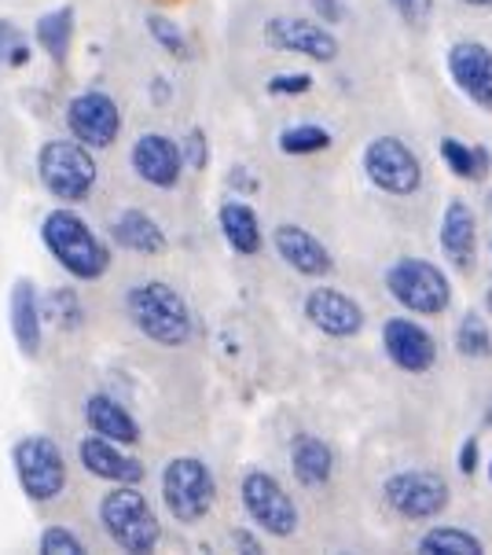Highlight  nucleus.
I'll use <instances>...</instances> for the list:
<instances>
[{
	"label": "nucleus",
	"instance_id": "f257e3e1",
	"mask_svg": "<svg viewBox=\"0 0 492 555\" xmlns=\"http://www.w3.org/2000/svg\"><path fill=\"white\" fill-rule=\"evenodd\" d=\"M126 313L140 335L163 350H181L195 338V313L166 280H144L126 291Z\"/></svg>",
	"mask_w": 492,
	"mask_h": 555
},
{
	"label": "nucleus",
	"instance_id": "f03ea898",
	"mask_svg": "<svg viewBox=\"0 0 492 555\" xmlns=\"http://www.w3.org/2000/svg\"><path fill=\"white\" fill-rule=\"evenodd\" d=\"M41 243L66 276L85 280V284L107 276V269H111L107 243H103L96 232H92V224L85 221L78 210H70V206H55V210L44 214Z\"/></svg>",
	"mask_w": 492,
	"mask_h": 555
},
{
	"label": "nucleus",
	"instance_id": "7ed1b4c3",
	"mask_svg": "<svg viewBox=\"0 0 492 555\" xmlns=\"http://www.w3.org/2000/svg\"><path fill=\"white\" fill-rule=\"evenodd\" d=\"M386 295L412 317H444L452 309V280L438 261L404 254L383 276Z\"/></svg>",
	"mask_w": 492,
	"mask_h": 555
},
{
	"label": "nucleus",
	"instance_id": "20e7f679",
	"mask_svg": "<svg viewBox=\"0 0 492 555\" xmlns=\"http://www.w3.org/2000/svg\"><path fill=\"white\" fill-rule=\"evenodd\" d=\"M100 522L121 552L147 555L163 544V522L140 486H115L100 501Z\"/></svg>",
	"mask_w": 492,
	"mask_h": 555
},
{
	"label": "nucleus",
	"instance_id": "39448f33",
	"mask_svg": "<svg viewBox=\"0 0 492 555\" xmlns=\"http://www.w3.org/2000/svg\"><path fill=\"white\" fill-rule=\"evenodd\" d=\"M37 177H41L44 192L52 199L74 206L92 195L100 169L89 147L70 137V140H49V144H41V152H37Z\"/></svg>",
	"mask_w": 492,
	"mask_h": 555
},
{
	"label": "nucleus",
	"instance_id": "423d86ee",
	"mask_svg": "<svg viewBox=\"0 0 492 555\" xmlns=\"http://www.w3.org/2000/svg\"><path fill=\"white\" fill-rule=\"evenodd\" d=\"M239 504L243 515L250 519L254 530H261L264 538L287 541L298 533L301 526V512L298 501L283 489V482L264 467H250L239 482Z\"/></svg>",
	"mask_w": 492,
	"mask_h": 555
},
{
	"label": "nucleus",
	"instance_id": "0eeeda50",
	"mask_svg": "<svg viewBox=\"0 0 492 555\" xmlns=\"http://www.w3.org/2000/svg\"><path fill=\"white\" fill-rule=\"evenodd\" d=\"M163 504L169 519L181 526L203 522L217 504V478L198 456H173L163 467Z\"/></svg>",
	"mask_w": 492,
	"mask_h": 555
},
{
	"label": "nucleus",
	"instance_id": "6e6552de",
	"mask_svg": "<svg viewBox=\"0 0 492 555\" xmlns=\"http://www.w3.org/2000/svg\"><path fill=\"white\" fill-rule=\"evenodd\" d=\"M383 501L393 515L409 522H433L449 512L452 489L441 472L427 467H409V472H393L383 482Z\"/></svg>",
	"mask_w": 492,
	"mask_h": 555
},
{
	"label": "nucleus",
	"instance_id": "1a4fd4ad",
	"mask_svg": "<svg viewBox=\"0 0 492 555\" xmlns=\"http://www.w3.org/2000/svg\"><path fill=\"white\" fill-rule=\"evenodd\" d=\"M12 464H15L18 486H23V493L30 496L34 504H49L63 496L66 456H63L60 441H52L49 435H30V438L15 441Z\"/></svg>",
	"mask_w": 492,
	"mask_h": 555
},
{
	"label": "nucleus",
	"instance_id": "9d476101",
	"mask_svg": "<svg viewBox=\"0 0 492 555\" xmlns=\"http://www.w3.org/2000/svg\"><path fill=\"white\" fill-rule=\"evenodd\" d=\"M364 173L383 195L412 199L423 188V163L401 137H375L364 147Z\"/></svg>",
	"mask_w": 492,
	"mask_h": 555
},
{
	"label": "nucleus",
	"instance_id": "9b49d317",
	"mask_svg": "<svg viewBox=\"0 0 492 555\" xmlns=\"http://www.w3.org/2000/svg\"><path fill=\"white\" fill-rule=\"evenodd\" d=\"M261 37L272 52L301 55V60H312V63H335L338 52H342V41L331 34V26H324L320 18H306V15H272L269 23H264Z\"/></svg>",
	"mask_w": 492,
	"mask_h": 555
},
{
	"label": "nucleus",
	"instance_id": "f8f14e48",
	"mask_svg": "<svg viewBox=\"0 0 492 555\" xmlns=\"http://www.w3.org/2000/svg\"><path fill=\"white\" fill-rule=\"evenodd\" d=\"M66 129L89 152H103L121 137V107L103 89H85L66 103Z\"/></svg>",
	"mask_w": 492,
	"mask_h": 555
},
{
	"label": "nucleus",
	"instance_id": "ddd939ff",
	"mask_svg": "<svg viewBox=\"0 0 492 555\" xmlns=\"http://www.w3.org/2000/svg\"><path fill=\"white\" fill-rule=\"evenodd\" d=\"M383 353L404 375H427L438 364V338L412 317H390L378 332Z\"/></svg>",
	"mask_w": 492,
	"mask_h": 555
},
{
	"label": "nucleus",
	"instance_id": "4468645a",
	"mask_svg": "<svg viewBox=\"0 0 492 555\" xmlns=\"http://www.w3.org/2000/svg\"><path fill=\"white\" fill-rule=\"evenodd\" d=\"M301 313L320 335L327 338H357L367 327V313L364 306L357 302L349 291L342 287H312L301 302Z\"/></svg>",
	"mask_w": 492,
	"mask_h": 555
},
{
	"label": "nucleus",
	"instance_id": "2eb2a0df",
	"mask_svg": "<svg viewBox=\"0 0 492 555\" xmlns=\"http://www.w3.org/2000/svg\"><path fill=\"white\" fill-rule=\"evenodd\" d=\"M444 67H449L452 85L475 103L478 111L492 115V49L485 41H456L444 55Z\"/></svg>",
	"mask_w": 492,
	"mask_h": 555
},
{
	"label": "nucleus",
	"instance_id": "dca6fc26",
	"mask_svg": "<svg viewBox=\"0 0 492 555\" xmlns=\"http://www.w3.org/2000/svg\"><path fill=\"white\" fill-rule=\"evenodd\" d=\"M272 247H276V258L287 266L290 272L306 280H324L335 272V258L324 247V240L312 236L306 224L298 221H283L272 229Z\"/></svg>",
	"mask_w": 492,
	"mask_h": 555
},
{
	"label": "nucleus",
	"instance_id": "f3484780",
	"mask_svg": "<svg viewBox=\"0 0 492 555\" xmlns=\"http://www.w3.org/2000/svg\"><path fill=\"white\" fill-rule=\"evenodd\" d=\"M129 163L137 169V177L158 192H169V188L181 184L184 177V155H181V144L166 133H140L132 140V152H129Z\"/></svg>",
	"mask_w": 492,
	"mask_h": 555
},
{
	"label": "nucleus",
	"instance_id": "a211bd4d",
	"mask_svg": "<svg viewBox=\"0 0 492 555\" xmlns=\"http://www.w3.org/2000/svg\"><path fill=\"white\" fill-rule=\"evenodd\" d=\"M441 254L449 258L452 269L470 272L478 261V218L470 210L467 199H449L441 210V229H438Z\"/></svg>",
	"mask_w": 492,
	"mask_h": 555
},
{
	"label": "nucleus",
	"instance_id": "6ab92c4d",
	"mask_svg": "<svg viewBox=\"0 0 492 555\" xmlns=\"http://www.w3.org/2000/svg\"><path fill=\"white\" fill-rule=\"evenodd\" d=\"M78 456H81L85 472H89L92 478H100V482H111V486H140V482H144V475H147L144 464H140L137 456L126 453V446L107 441L100 435L85 438Z\"/></svg>",
	"mask_w": 492,
	"mask_h": 555
},
{
	"label": "nucleus",
	"instance_id": "aec40b11",
	"mask_svg": "<svg viewBox=\"0 0 492 555\" xmlns=\"http://www.w3.org/2000/svg\"><path fill=\"white\" fill-rule=\"evenodd\" d=\"M8 324H12V338L23 357L41 353V338H44V309L37 298L34 280H15L12 298H8Z\"/></svg>",
	"mask_w": 492,
	"mask_h": 555
},
{
	"label": "nucleus",
	"instance_id": "412c9836",
	"mask_svg": "<svg viewBox=\"0 0 492 555\" xmlns=\"http://www.w3.org/2000/svg\"><path fill=\"white\" fill-rule=\"evenodd\" d=\"M287 464L301 489H324L335 478V449L320 435L298 430L287 446Z\"/></svg>",
	"mask_w": 492,
	"mask_h": 555
},
{
	"label": "nucleus",
	"instance_id": "4be33fe9",
	"mask_svg": "<svg viewBox=\"0 0 492 555\" xmlns=\"http://www.w3.org/2000/svg\"><path fill=\"white\" fill-rule=\"evenodd\" d=\"M85 423H89L92 435L118 441V446H137L140 441V423L132 420V412L121 401H115L111 393H92L85 401Z\"/></svg>",
	"mask_w": 492,
	"mask_h": 555
},
{
	"label": "nucleus",
	"instance_id": "5701e85b",
	"mask_svg": "<svg viewBox=\"0 0 492 555\" xmlns=\"http://www.w3.org/2000/svg\"><path fill=\"white\" fill-rule=\"evenodd\" d=\"M217 224H221L224 243H229L239 258H258L261 254L264 232H261L258 210H254L250 203H239V199L221 203V210H217Z\"/></svg>",
	"mask_w": 492,
	"mask_h": 555
},
{
	"label": "nucleus",
	"instance_id": "b1692460",
	"mask_svg": "<svg viewBox=\"0 0 492 555\" xmlns=\"http://www.w3.org/2000/svg\"><path fill=\"white\" fill-rule=\"evenodd\" d=\"M111 240L129 254H163L166 250L163 224L151 218L147 210H140V206H129V210L118 214L115 224H111Z\"/></svg>",
	"mask_w": 492,
	"mask_h": 555
},
{
	"label": "nucleus",
	"instance_id": "393cba45",
	"mask_svg": "<svg viewBox=\"0 0 492 555\" xmlns=\"http://www.w3.org/2000/svg\"><path fill=\"white\" fill-rule=\"evenodd\" d=\"M34 37L41 44V52H49L52 63H66V52H70V41H74V8L63 4V8H52L37 18L34 26Z\"/></svg>",
	"mask_w": 492,
	"mask_h": 555
},
{
	"label": "nucleus",
	"instance_id": "a878e982",
	"mask_svg": "<svg viewBox=\"0 0 492 555\" xmlns=\"http://www.w3.org/2000/svg\"><path fill=\"white\" fill-rule=\"evenodd\" d=\"M441 163L459 177V181H481L492 169V152L489 147H470L459 137H441Z\"/></svg>",
	"mask_w": 492,
	"mask_h": 555
},
{
	"label": "nucleus",
	"instance_id": "bb28decb",
	"mask_svg": "<svg viewBox=\"0 0 492 555\" xmlns=\"http://www.w3.org/2000/svg\"><path fill=\"white\" fill-rule=\"evenodd\" d=\"M415 548L423 555H485L478 533L463 530V526H430Z\"/></svg>",
	"mask_w": 492,
	"mask_h": 555
},
{
	"label": "nucleus",
	"instance_id": "cd10ccee",
	"mask_svg": "<svg viewBox=\"0 0 492 555\" xmlns=\"http://www.w3.org/2000/svg\"><path fill=\"white\" fill-rule=\"evenodd\" d=\"M280 152L283 155H295V158H306V155H320L335 144V137L327 133L324 126H312V121H298V126H287L280 133Z\"/></svg>",
	"mask_w": 492,
	"mask_h": 555
},
{
	"label": "nucleus",
	"instance_id": "c85d7f7f",
	"mask_svg": "<svg viewBox=\"0 0 492 555\" xmlns=\"http://www.w3.org/2000/svg\"><path fill=\"white\" fill-rule=\"evenodd\" d=\"M456 350H459V357H470V361H485V357H492V332H489L485 317L475 313V309L459 317Z\"/></svg>",
	"mask_w": 492,
	"mask_h": 555
},
{
	"label": "nucleus",
	"instance_id": "c756f323",
	"mask_svg": "<svg viewBox=\"0 0 492 555\" xmlns=\"http://www.w3.org/2000/svg\"><path fill=\"white\" fill-rule=\"evenodd\" d=\"M147 34H151V41H155L158 49H166L169 55H173V60H181V63L192 60V44H187L184 30L173 23V18L151 12V15H147Z\"/></svg>",
	"mask_w": 492,
	"mask_h": 555
},
{
	"label": "nucleus",
	"instance_id": "7c9ffc66",
	"mask_svg": "<svg viewBox=\"0 0 492 555\" xmlns=\"http://www.w3.org/2000/svg\"><path fill=\"white\" fill-rule=\"evenodd\" d=\"M41 309H44V317L55 320L60 327H78L81 324V302H78L74 291H55Z\"/></svg>",
	"mask_w": 492,
	"mask_h": 555
},
{
	"label": "nucleus",
	"instance_id": "2f4dec72",
	"mask_svg": "<svg viewBox=\"0 0 492 555\" xmlns=\"http://www.w3.org/2000/svg\"><path fill=\"white\" fill-rule=\"evenodd\" d=\"M37 548L44 555H85V541L66 526H49V530L37 538Z\"/></svg>",
	"mask_w": 492,
	"mask_h": 555
},
{
	"label": "nucleus",
	"instance_id": "473e14b6",
	"mask_svg": "<svg viewBox=\"0 0 492 555\" xmlns=\"http://www.w3.org/2000/svg\"><path fill=\"white\" fill-rule=\"evenodd\" d=\"M390 8L409 30H427L433 18V0H390Z\"/></svg>",
	"mask_w": 492,
	"mask_h": 555
},
{
	"label": "nucleus",
	"instance_id": "72a5a7b5",
	"mask_svg": "<svg viewBox=\"0 0 492 555\" xmlns=\"http://www.w3.org/2000/svg\"><path fill=\"white\" fill-rule=\"evenodd\" d=\"M181 155L184 169H195V173H203L210 166V140H206L203 129H187V137L181 140Z\"/></svg>",
	"mask_w": 492,
	"mask_h": 555
},
{
	"label": "nucleus",
	"instance_id": "f704fd0d",
	"mask_svg": "<svg viewBox=\"0 0 492 555\" xmlns=\"http://www.w3.org/2000/svg\"><path fill=\"white\" fill-rule=\"evenodd\" d=\"M309 89H312V74H306V70H287L269 81L272 96H306Z\"/></svg>",
	"mask_w": 492,
	"mask_h": 555
},
{
	"label": "nucleus",
	"instance_id": "c9c22d12",
	"mask_svg": "<svg viewBox=\"0 0 492 555\" xmlns=\"http://www.w3.org/2000/svg\"><path fill=\"white\" fill-rule=\"evenodd\" d=\"M312 18H320L324 26H335L346 18V4L342 0H312Z\"/></svg>",
	"mask_w": 492,
	"mask_h": 555
},
{
	"label": "nucleus",
	"instance_id": "e433bc0d",
	"mask_svg": "<svg viewBox=\"0 0 492 555\" xmlns=\"http://www.w3.org/2000/svg\"><path fill=\"white\" fill-rule=\"evenodd\" d=\"M478 464H481V446H478V438H467L459 446V453H456V467L470 478L478 472Z\"/></svg>",
	"mask_w": 492,
	"mask_h": 555
},
{
	"label": "nucleus",
	"instance_id": "4c0bfd02",
	"mask_svg": "<svg viewBox=\"0 0 492 555\" xmlns=\"http://www.w3.org/2000/svg\"><path fill=\"white\" fill-rule=\"evenodd\" d=\"M23 41V37H18V30L12 23H0V60H8V55L15 52V44Z\"/></svg>",
	"mask_w": 492,
	"mask_h": 555
},
{
	"label": "nucleus",
	"instance_id": "58836bf2",
	"mask_svg": "<svg viewBox=\"0 0 492 555\" xmlns=\"http://www.w3.org/2000/svg\"><path fill=\"white\" fill-rule=\"evenodd\" d=\"M232 541H235V548L246 552V555H258V552H261V541L254 538L250 530H235V533H232Z\"/></svg>",
	"mask_w": 492,
	"mask_h": 555
},
{
	"label": "nucleus",
	"instance_id": "ea45409f",
	"mask_svg": "<svg viewBox=\"0 0 492 555\" xmlns=\"http://www.w3.org/2000/svg\"><path fill=\"white\" fill-rule=\"evenodd\" d=\"M155 100H158V103L169 100V85H166L163 78H155Z\"/></svg>",
	"mask_w": 492,
	"mask_h": 555
},
{
	"label": "nucleus",
	"instance_id": "a19ab883",
	"mask_svg": "<svg viewBox=\"0 0 492 555\" xmlns=\"http://www.w3.org/2000/svg\"><path fill=\"white\" fill-rule=\"evenodd\" d=\"M459 4H467V8H478V12H489V8H492V0H459Z\"/></svg>",
	"mask_w": 492,
	"mask_h": 555
},
{
	"label": "nucleus",
	"instance_id": "79ce46f5",
	"mask_svg": "<svg viewBox=\"0 0 492 555\" xmlns=\"http://www.w3.org/2000/svg\"><path fill=\"white\" fill-rule=\"evenodd\" d=\"M485 309H489V317H492V287L485 291Z\"/></svg>",
	"mask_w": 492,
	"mask_h": 555
},
{
	"label": "nucleus",
	"instance_id": "37998d69",
	"mask_svg": "<svg viewBox=\"0 0 492 555\" xmlns=\"http://www.w3.org/2000/svg\"><path fill=\"white\" fill-rule=\"evenodd\" d=\"M489 482H492V460H489Z\"/></svg>",
	"mask_w": 492,
	"mask_h": 555
}]
</instances>
